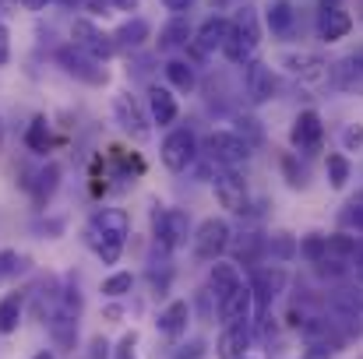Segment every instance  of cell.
<instances>
[{
  "mask_svg": "<svg viewBox=\"0 0 363 359\" xmlns=\"http://www.w3.org/2000/svg\"><path fill=\"white\" fill-rule=\"evenodd\" d=\"M300 335H303L307 346H332V349H335V321L303 317V321H300Z\"/></svg>",
  "mask_w": 363,
  "mask_h": 359,
  "instance_id": "28",
  "label": "cell"
},
{
  "mask_svg": "<svg viewBox=\"0 0 363 359\" xmlns=\"http://www.w3.org/2000/svg\"><path fill=\"white\" fill-rule=\"evenodd\" d=\"M110 7H117V11H138V0H110Z\"/></svg>",
  "mask_w": 363,
  "mask_h": 359,
  "instance_id": "48",
  "label": "cell"
},
{
  "mask_svg": "<svg viewBox=\"0 0 363 359\" xmlns=\"http://www.w3.org/2000/svg\"><path fill=\"white\" fill-rule=\"evenodd\" d=\"M106 356H110V342H106L103 335H96V338H92V346H89V356H85V359H106Z\"/></svg>",
  "mask_w": 363,
  "mask_h": 359,
  "instance_id": "44",
  "label": "cell"
},
{
  "mask_svg": "<svg viewBox=\"0 0 363 359\" xmlns=\"http://www.w3.org/2000/svg\"><path fill=\"white\" fill-rule=\"evenodd\" d=\"M194 39V28L184 14H173L162 28H159V53H173V50H187V42Z\"/></svg>",
  "mask_w": 363,
  "mask_h": 359,
  "instance_id": "21",
  "label": "cell"
},
{
  "mask_svg": "<svg viewBox=\"0 0 363 359\" xmlns=\"http://www.w3.org/2000/svg\"><path fill=\"white\" fill-rule=\"evenodd\" d=\"M264 21H268L272 35L289 39V35H293V28H296V11H293V4H289V0H272V4L264 7Z\"/></svg>",
  "mask_w": 363,
  "mask_h": 359,
  "instance_id": "25",
  "label": "cell"
},
{
  "mask_svg": "<svg viewBox=\"0 0 363 359\" xmlns=\"http://www.w3.org/2000/svg\"><path fill=\"white\" fill-rule=\"evenodd\" d=\"M353 257H357V237H346V233L325 237V261H339V264H350Z\"/></svg>",
  "mask_w": 363,
  "mask_h": 359,
  "instance_id": "31",
  "label": "cell"
},
{
  "mask_svg": "<svg viewBox=\"0 0 363 359\" xmlns=\"http://www.w3.org/2000/svg\"><path fill=\"white\" fill-rule=\"evenodd\" d=\"M240 359H254V356H240Z\"/></svg>",
  "mask_w": 363,
  "mask_h": 359,
  "instance_id": "56",
  "label": "cell"
},
{
  "mask_svg": "<svg viewBox=\"0 0 363 359\" xmlns=\"http://www.w3.org/2000/svg\"><path fill=\"white\" fill-rule=\"evenodd\" d=\"M230 243H233V229L226 219H205V222H198V229H191L194 257H201V261H219Z\"/></svg>",
  "mask_w": 363,
  "mask_h": 359,
  "instance_id": "4",
  "label": "cell"
},
{
  "mask_svg": "<svg viewBox=\"0 0 363 359\" xmlns=\"http://www.w3.org/2000/svg\"><path fill=\"white\" fill-rule=\"evenodd\" d=\"M247 285H250V292H254V307H257V310H268V307L282 296V289H286V268H279V264L257 268V275H254Z\"/></svg>",
  "mask_w": 363,
  "mask_h": 359,
  "instance_id": "10",
  "label": "cell"
},
{
  "mask_svg": "<svg viewBox=\"0 0 363 359\" xmlns=\"http://www.w3.org/2000/svg\"><path fill=\"white\" fill-rule=\"evenodd\" d=\"M205 356V342H191V346H180L173 359H201Z\"/></svg>",
  "mask_w": 363,
  "mask_h": 359,
  "instance_id": "42",
  "label": "cell"
},
{
  "mask_svg": "<svg viewBox=\"0 0 363 359\" xmlns=\"http://www.w3.org/2000/svg\"><path fill=\"white\" fill-rule=\"evenodd\" d=\"M134 289V275L130 271H113L106 282H103V296H110V300H121Z\"/></svg>",
  "mask_w": 363,
  "mask_h": 359,
  "instance_id": "37",
  "label": "cell"
},
{
  "mask_svg": "<svg viewBox=\"0 0 363 359\" xmlns=\"http://www.w3.org/2000/svg\"><path fill=\"white\" fill-rule=\"evenodd\" d=\"M300 359H335V349L332 346H307V353Z\"/></svg>",
  "mask_w": 363,
  "mask_h": 359,
  "instance_id": "46",
  "label": "cell"
},
{
  "mask_svg": "<svg viewBox=\"0 0 363 359\" xmlns=\"http://www.w3.org/2000/svg\"><path fill=\"white\" fill-rule=\"evenodd\" d=\"M216 201L226 208V212H233V215H243L247 212V205H250V194H247V180H243L240 173H233V169H226V173H219L216 176Z\"/></svg>",
  "mask_w": 363,
  "mask_h": 359,
  "instance_id": "12",
  "label": "cell"
},
{
  "mask_svg": "<svg viewBox=\"0 0 363 359\" xmlns=\"http://www.w3.org/2000/svg\"><path fill=\"white\" fill-rule=\"evenodd\" d=\"M113 117H117L123 134H130L134 141H145V137L152 134V120L145 117V110L138 106V99L127 96V92H121V96L113 99Z\"/></svg>",
  "mask_w": 363,
  "mask_h": 359,
  "instance_id": "11",
  "label": "cell"
},
{
  "mask_svg": "<svg viewBox=\"0 0 363 359\" xmlns=\"http://www.w3.org/2000/svg\"><path fill=\"white\" fill-rule=\"evenodd\" d=\"M264 246H268V250H275V253H279V257H282V261H289V257H293V253H296V243H293V239L286 237V233H275V237L268 239V243H264Z\"/></svg>",
  "mask_w": 363,
  "mask_h": 359,
  "instance_id": "39",
  "label": "cell"
},
{
  "mask_svg": "<svg viewBox=\"0 0 363 359\" xmlns=\"http://www.w3.org/2000/svg\"><path fill=\"white\" fill-rule=\"evenodd\" d=\"M152 237L162 250H180L191 239V219L184 208H155L152 212Z\"/></svg>",
  "mask_w": 363,
  "mask_h": 359,
  "instance_id": "2",
  "label": "cell"
},
{
  "mask_svg": "<svg viewBox=\"0 0 363 359\" xmlns=\"http://www.w3.org/2000/svg\"><path fill=\"white\" fill-rule=\"evenodd\" d=\"M57 64H60L71 78H78V81H85V85H96V89H99V85H106V78H110V74H106V67H103L96 57H89L85 50H78L74 42L57 50Z\"/></svg>",
  "mask_w": 363,
  "mask_h": 359,
  "instance_id": "6",
  "label": "cell"
},
{
  "mask_svg": "<svg viewBox=\"0 0 363 359\" xmlns=\"http://www.w3.org/2000/svg\"><path fill=\"white\" fill-rule=\"evenodd\" d=\"M247 346H250V321H243V324H226L223 335H219V342H216V356L219 359H240L243 353H247Z\"/></svg>",
  "mask_w": 363,
  "mask_h": 359,
  "instance_id": "23",
  "label": "cell"
},
{
  "mask_svg": "<svg viewBox=\"0 0 363 359\" xmlns=\"http://www.w3.org/2000/svg\"><path fill=\"white\" fill-rule=\"evenodd\" d=\"M127 237H130V215L123 208H99L92 215L89 243H92V250L99 253L103 264H117L121 261Z\"/></svg>",
  "mask_w": 363,
  "mask_h": 359,
  "instance_id": "1",
  "label": "cell"
},
{
  "mask_svg": "<svg viewBox=\"0 0 363 359\" xmlns=\"http://www.w3.org/2000/svg\"><path fill=\"white\" fill-rule=\"evenodd\" d=\"M350 32H353L350 11H342V7H325V11L318 14V35H321L325 42H339V39H346Z\"/></svg>",
  "mask_w": 363,
  "mask_h": 359,
  "instance_id": "22",
  "label": "cell"
},
{
  "mask_svg": "<svg viewBox=\"0 0 363 359\" xmlns=\"http://www.w3.org/2000/svg\"><path fill=\"white\" fill-rule=\"evenodd\" d=\"M7 60H11V28L0 25V67H7Z\"/></svg>",
  "mask_w": 363,
  "mask_h": 359,
  "instance_id": "45",
  "label": "cell"
},
{
  "mask_svg": "<svg viewBox=\"0 0 363 359\" xmlns=\"http://www.w3.org/2000/svg\"><path fill=\"white\" fill-rule=\"evenodd\" d=\"M32 359H57V356H53V353L46 349V353H35V356H32Z\"/></svg>",
  "mask_w": 363,
  "mask_h": 359,
  "instance_id": "52",
  "label": "cell"
},
{
  "mask_svg": "<svg viewBox=\"0 0 363 359\" xmlns=\"http://www.w3.org/2000/svg\"><path fill=\"white\" fill-rule=\"evenodd\" d=\"M339 222H342L346 229H357V233H363V190H357V194L346 201V208L339 212Z\"/></svg>",
  "mask_w": 363,
  "mask_h": 359,
  "instance_id": "34",
  "label": "cell"
},
{
  "mask_svg": "<svg viewBox=\"0 0 363 359\" xmlns=\"http://www.w3.org/2000/svg\"><path fill=\"white\" fill-rule=\"evenodd\" d=\"M282 169H286V176H289V183H293V187H300V183H303V169H296L293 155H282Z\"/></svg>",
  "mask_w": 363,
  "mask_h": 359,
  "instance_id": "43",
  "label": "cell"
},
{
  "mask_svg": "<svg viewBox=\"0 0 363 359\" xmlns=\"http://www.w3.org/2000/svg\"><path fill=\"white\" fill-rule=\"evenodd\" d=\"M353 261H357V278H360V282H363V250H360V253H357V257H353Z\"/></svg>",
  "mask_w": 363,
  "mask_h": 359,
  "instance_id": "51",
  "label": "cell"
},
{
  "mask_svg": "<svg viewBox=\"0 0 363 359\" xmlns=\"http://www.w3.org/2000/svg\"><path fill=\"white\" fill-rule=\"evenodd\" d=\"M18 4H21L25 11H43V7H46L50 0H18Z\"/></svg>",
  "mask_w": 363,
  "mask_h": 359,
  "instance_id": "50",
  "label": "cell"
},
{
  "mask_svg": "<svg viewBox=\"0 0 363 359\" xmlns=\"http://www.w3.org/2000/svg\"><path fill=\"white\" fill-rule=\"evenodd\" d=\"M233 32L240 35L243 42L250 46V50H257V42H261V25H257V7H250V4H243L240 11H237V18H233Z\"/></svg>",
  "mask_w": 363,
  "mask_h": 359,
  "instance_id": "29",
  "label": "cell"
},
{
  "mask_svg": "<svg viewBox=\"0 0 363 359\" xmlns=\"http://www.w3.org/2000/svg\"><path fill=\"white\" fill-rule=\"evenodd\" d=\"M25 314V296L21 292H7L0 300V335H14Z\"/></svg>",
  "mask_w": 363,
  "mask_h": 359,
  "instance_id": "30",
  "label": "cell"
},
{
  "mask_svg": "<svg viewBox=\"0 0 363 359\" xmlns=\"http://www.w3.org/2000/svg\"><path fill=\"white\" fill-rule=\"evenodd\" d=\"M328 78L335 89L342 92H353V89H363V53H350L342 60H335L328 67Z\"/></svg>",
  "mask_w": 363,
  "mask_h": 359,
  "instance_id": "19",
  "label": "cell"
},
{
  "mask_svg": "<svg viewBox=\"0 0 363 359\" xmlns=\"http://www.w3.org/2000/svg\"><path fill=\"white\" fill-rule=\"evenodd\" d=\"M237 285H243L240 268H237L233 261H216L212 271H208V296L219 303V300H226Z\"/></svg>",
  "mask_w": 363,
  "mask_h": 359,
  "instance_id": "18",
  "label": "cell"
},
{
  "mask_svg": "<svg viewBox=\"0 0 363 359\" xmlns=\"http://www.w3.org/2000/svg\"><path fill=\"white\" fill-rule=\"evenodd\" d=\"M28 268V257L25 253H18V250H0V282L4 278H14V275H21Z\"/></svg>",
  "mask_w": 363,
  "mask_h": 359,
  "instance_id": "36",
  "label": "cell"
},
{
  "mask_svg": "<svg viewBox=\"0 0 363 359\" xmlns=\"http://www.w3.org/2000/svg\"><path fill=\"white\" fill-rule=\"evenodd\" d=\"M50 338H53L57 349L74 353V346H78V314H71L64 307H53V314H50Z\"/></svg>",
  "mask_w": 363,
  "mask_h": 359,
  "instance_id": "16",
  "label": "cell"
},
{
  "mask_svg": "<svg viewBox=\"0 0 363 359\" xmlns=\"http://www.w3.org/2000/svg\"><path fill=\"white\" fill-rule=\"evenodd\" d=\"M64 7H74V4H85V0H60Z\"/></svg>",
  "mask_w": 363,
  "mask_h": 359,
  "instance_id": "54",
  "label": "cell"
},
{
  "mask_svg": "<svg viewBox=\"0 0 363 359\" xmlns=\"http://www.w3.org/2000/svg\"><path fill=\"white\" fill-rule=\"evenodd\" d=\"M243 67H247V71H243V89H247V99H250L254 106L272 103V99H275V92H279L275 71H272L264 60H247Z\"/></svg>",
  "mask_w": 363,
  "mask_h": 359,
  "instance_id": "8",
  "label": "cell"
},
{
  "mask_svg": "<svg viewBox=\"0 0 363 359\" xmlns=\"http://www.w3.org/2000/svg\"><path fill=\"white\" fill-rule=\"evenodd\" d=\"M279 67H282L289 78H296V81L318 85V81L328 78V67H332V64H328L325 57H318V53L300 50V53H279Z\"/></svg>",
  "mask_w": 363,
  "mask_h": 359,
  "instance_id": "7",
  "label": "cell"
},
{
  "mask_svg": "<svg viewBox=\"0 0 363 359\" xmlns=\"http://www.w3.org/2000/svg\"><path fill=\"white\" fill-rule=\"evenodd\" d=\"M300 253H303V261H307V264H321V261H325V237H321V233L303 237V243H300Z\"/></svg>",
  "mask_w": 363,
  "mask_h": 359,
  "instance_id": "38",
  "label": "cell"
},
{
  "mask_svg": "<svg viewBox=\"0 0 363 359\" xmlns=\"http://www.w3.org/2000/svg\"><path fill=\"white\" fill-rule=\"evenodd\" d=\"M342 144H346V152H360L363 148V127H346V130H342Z\"/></svg>",
  "mask_w": 363,
  "mask_h": 359,
  "instance_id": "41",
  "label": "cell"
},
{
  "mask_svg": "<svg viewBox=\"0 0 363 359\" xmlns=\"http://www.w3.org/2000/svg\"><path fill=\"white\" fill-rule=\"evenodd\" d=\"M57 187H60V166H57V162L43 166V169L35 173V180H28L32 201H35L39 208H46V205H50V198L57 194Z\"/></svg>",
  "mask_w": 363,
  "mask_h": 359,
  "instance_id": "27",
  "label": "cell"
},
{
  "mask_svg": "<svg viewBox=\"0 0 363 359\" xmlns=\"http://www.w3.org/2000/svg\"><path fill=\"white\" fill-rule=\"evenodd\" d=\"M25 148L35 152V155L50 152V123H46V117H35L28 123V130H25Z\"/></svg>",
  "mask_w": 363,
  "mask_h": 359,
  "instance_id": "32",
  "label": "cell"
},
{
  "mask_svg": "<svg viewBox=\"0 0 363 359\" xmlns=\"http://www.w3.org/2000/svg\"><path fill=\"white\" fill-rule=\"evenodd\" d=\"M89 7H92V14H106V7H110V0H85Z\"/></svg>",
  "mask_w": 363,
  "mask_h": 359,
  "instance_id": "49",
  "label": "cell"
},
{
  "mask_svg": "<svg viewBox=\"0 0 363 359\" xmlns=\"http://www.w3.org/2000/svg\"><path fill=\"white\" fill-rule=\"evenodd\" d=\"M325 166H328V183H332V190H342V187L350 183V159L335 152V155H328Z\"/></svg>",
  "mask_w": 363,
  "mask_h": 359,
  "instance_id": "35",
  "label": "cell"
},
{
  "mask_svg": "<svg viewBox=\"0 0 363 359\" xmlns=\"http://www.w3.org/2000/svg\"><path fill=\"white\" fill-rule=\"evenodd\" d=\"M237 123V137H243L250 148H257V144H264V127H261V120L257 117H250V113H240V117L233 120Z\"/></svg>",
  "mask_w": 363,
  "mask_h": 359,
  "instance_id": "33",
  "label": "cell"
},
{
  "mask_svg": "<svg viewBox=\"0 0 363 359\" xmlns=\"http://www.w3.org/2000/svg\"><path fill=\"white\" fill-rule=\"evenodd\" d=\"M205 155H208V162H216L223 169H237L250 159V144L237 137L233 130H212L205 137Z\"/></svg>",
  "mask_w": 363,
  "mask_h": 359,
  "instance_id": "5",
  "label": "cell"
},
{
  "mask_svg": "<svg viewBox=\"0 0 363 359\" xmlns=\"http://www.w3.org/2000/svg\"><path fill=\"white\" fill-rule=\"evenodd\" d=\"M216 314H219L223 328H226V324H243V321H250V314H254V292H250V285L243 282V285H237L226 300H219V303H216Z\"/></svg>",
  "mask_w": 363,
  "mask_h": 359,
  "instance_id": "14",
  "label": "cell"
},
{
  "mask_svg": "<svg viewBox=\"0 0 363 359\" xmlns=\"http://www.w3.org/2000/svg\"><path fill=\"white\" fill-rule=\"evenodd\" d=\"M177 113H180V106H177L173 89H166V85H152V89H148V120L159 123V127H169V123L177 120Z\"/></svg>",
  "mask_w": 363,
  "mask_h": 359,
  "instance_id": "20",
  "label": "cell"
},
{
  "mask_svg": "<svg viewBox=\"0 0 363 359\" xmlns=\"http://www.w3.org/2000/svg\"><path fill=\"white\" fill-rule=\"evenodd\" d=\"M325 7H339V0H321V11H325Z\"/></svg>",
  "mask_w": 363,
  "mask_h": 359,
  "instance_id": "53",
  "label": "cell"
},
{
  "mask_svg": "<svg viewBox=\"0 0 363 359\" xmlns=\"http://www.w3.org/2000/svg\"><path fill=\"white\" fill-rule=\"evenodd\" d=\"M226 35H230V18H223V14H212V18H205V21H201V28L194 32L191 46H194L198 53H205V57H208V53L223 50Z\"/></svg>",
  "mask_w": 363,
  "mask_h": 359,
  "instance_id": "15",
  "label": "cell"
},
{
  "mask_svg": "<svg viewBox=\"0 0 363 359\" xmlns=\"http://www.w3.org/2000/svg\"><path fill=\"white\" fill-rule=\"evenodd\" d=\"M166 11H173V14H184V11H191V4L194 0H159Z\"/></svg>",
  "mask_w": 363,
  "mask_h": 359,
  "instance_id": "47",
  "label": "cell"
},
{
  "mask_svg": "<svg viewBox=\"0 0 363 359\" xmlns=\"http://www.w3.org/2000/svg\"><path fill=\"white\" fill-rule=\"evenodd\" d=\"M113 359H138V331H127V335H123Z\"/></svg>",
  "mask_w": 363,
  "mask_h": 359,
  "instance_id": "40",
  "label": "cell"
},
{
  "mask_svg": "<svg viewBox=\"0 0 363 359\" xmlns=\"http://www.w3.org/2000/svg\"><path fill=\"white\" fill-rule=\"evenodd\" d=\"M162 71H166V81H169V89H173V92L191 96V92L198 89V67H194L191 60H177V57H173Z\"/></svg>",
  "mask_w": 363,
  "mask_h": 359,
  "instance_id": "26",
  "label": "cell"
},
{
  "mask_svg": "<svg viewBox=\"0 0 363 359\" xmlns=\"http://www.w3.org/2000/svg\"><path fill=\"white\" fill-rule=\"evenodd\" d=\"M187 324H191V303H187V300L166 303V307L159 310V317H155V328H159V335H166V338H180V335L187 331Z\"/></svg>",
  "mask_w": 363,
  "mask_h": 359,
  "instance_id": "17",
  "label": "cell"
},
{
  "mask_svg": "<svg viewBox=\"0 0 363 359\" xmlns=\"http://www.w3.org/2000/svg\"><path fill=\"white\" fill-rule=\"evenodd\" d=\"M159 159L169 173H187L194 162H198V137L194 130L187 127H177L162 137V148H159Z\"/></svg>",
  "mask_w": 363,
  "mask_h": 359,
  "instance_id": "3",
  "label": "cell"
},
{
  "mask_svg": "<svg viewBox=\"0 0 363 359\" xmlns=\"http://www.w3.org/2000/svg\"><path fill=\"white\" fill-rule=\"evenodd\" d=\"M110 39H113L117 50H141V46L152 39V25H148L145 18H127Z\"/></svg>",
  "mask_w": 363,
  "mask_h": 359,
  "instance_id": "24",
  "label": "cell"
},
{
  "mask_svg": "<svg viewBox=\"0 0 363 359\" xmlns=\"http://www.w3.org/2000/svg\"><path fill=\"white\" fill-rule=\"evenodd\" d=\"M289 137H293V144H296L303 155H314V152H321V141H325V123H321V117H318L314 110H303L300 117L293 120Z\"/></svg>",
  "mask_w": 363,
  "mask_h": 359,
  "instance_id": "13",
  "label": "cell"
},
{
  "mask_svg": "<svg viewBox=\"0 0 363 359\" xmlns=\"http://www.w3.org/2000/svg\"><path fill=\"white\" fill-rule=\"evenodd\" d=\"M0 144H4V117H0Z\"/></svg>",
  "mask_w": 363,
  "mask_h": 359,
  "instance_id": "55",
  "label": "cell"
},
{
  "mask_svg": "<svg viewBox=\"0 0 363 359\" xmlns=\"http://www.w3.org/2000/svg\"><path fill=\"white\" fill-rule=\"evenodd\" d=\"M71 39H74V46H78V50H85V53H89V57H96L99 64H103V60H110V57L117 53L113 39H110L106 32H99L89 18H78V21L71 25Z\"/></svg>",
  "mask_w": 363,
  "mask_h": 359,
  "instance_id": "9",
  "label": "cell"
}]
</instances>
